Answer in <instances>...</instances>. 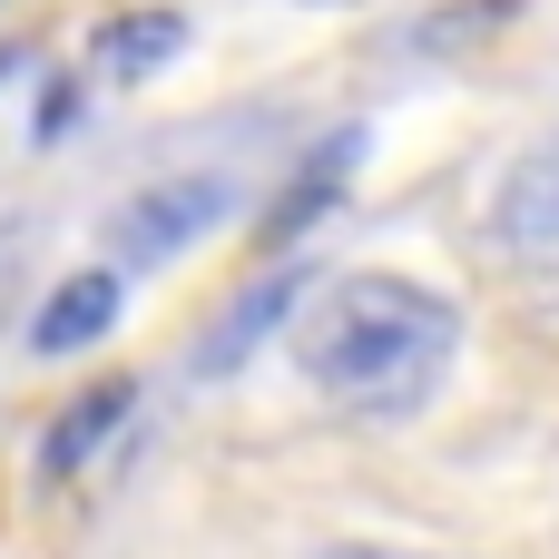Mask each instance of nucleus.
Masks as SVG:
<instances>
[{"instance_id":"nucleus-1","label":"nucleus","mask_w":559,"mask_h":559,"mask_svg":"<svg viewBox=\"0 0 559 559\" xmlns=\"http://www.w3.org/2000/svg\"><path fill=\"white\" fill-rule=\"evenodd\" d=\"M462 354V305L423 275H344L295 314V373L334 413H413Z\"/></svg>"},{"instance_id":"nucleus-2","label":"nucleus","mask_w":559,"mask_h":559,"mask_svg":"<svg viewBox=\"0 0 559 559\" xmlns=\"http://www.w3.org/2000/svg\"><path fill=\"white\" fill-rule=\"evenodd\" d=\"M236 216V187L226 177H167V187H147V197H128L118 206V255L128 265H167V255H187L206 226H226Z\"/></svg>"},{"instance_id":"nucleus-3","label":"nucleus","mask_w":559,"mask_h":559,"mask_svg":"<svg viewBox=\"0 0 559 559\" xmlns=\"http://www.w3.org/2000/svg\"><path fill=\"white\" fill-rule=\"evenodd\" d=\"M491 246L521 255V265H559V128L531 138L501 187H491Z\"/></svg>"},{"instance_id":"nucleus-4","label":"nucleus","mask_w":559,"mask_h":559,"mask_svg":"<svg viewBox=\"0 0 559 559\" xmlns=\"http://www.w3.org/2000/svg\"><path fill=\"white\" fill-rule=\"evenodd\" d=\"M138 423V383H98V393H79L59 423H49V472L69 481V472H88L98 462V442L108 432H128Z\"/></svg>"},{"instance_id":"nucleus-5","label":"nucleus","mask_w":559,"mask_h":559,"mask_svg":"<svg viewBox=\"0 0 559 559\" xmlns=\"http://www.w3.org/2000/svg\"><path fill=\"white\" fill-rule=\"evenodd\" d=\"M187 49V20L177 10H118L98 39H88V59L108 69V79H147V69H167Z\"/></svg>"},{"instance_id":"nucleus-6","label":"nucleus","mask_w":559,"mask_h":559,"mask_svg":"<svg viewBox=\"0 0 559 559\" xmlns=\"http://www.w3.org/2000/svg\"><path fill=\"white\" fill-rule=\"evenodd\" d=\"M108 324H118V275H69V285L39 305L29 344H39V354H79V344H98Z\"/></svg>"},{"instance_id":"nucleus-7","label":"nucleus","mask_w":559,"mask_h":559,"mask_svg":"<svg viewBox=\"0 0 559 559\" xmlns=\"http://www.w3.org/2000/svg\"><path fill=\"white\" fill-rule=\"evenodd\" d=\"M275 314H285V285H255V295L236 305V324H216V334H206V364H236V354L255 344V324H275Z\"/></svg>"},{"instance_id":"nucleus-8","label":"nucleus","mask_w":559,"mask_h":559,"mask_svg":"<svg viewBox=\"0 0 559 559\" xmlns=\"http://www.w3.org/2000/svg\"><path fill=\"white\" fill-rule=\"evenodd\" d=\"M305 559H452V550H373V540H334V550H305Z\"/></svg>"},{"instance_id":"nucleus-9","label":"nucleus","mask_w":559,"mask_h":559,"mask_svg":"<svg viewBox=\"0 0 559 559\" xmlns=\"http://www.w3.org/2000/svg\"><path fill=\"white\" fill-rule=\"evenodd\" d=\"M10 59H20V49H0V79H10Z\"/></svg>"}]
</instances>
